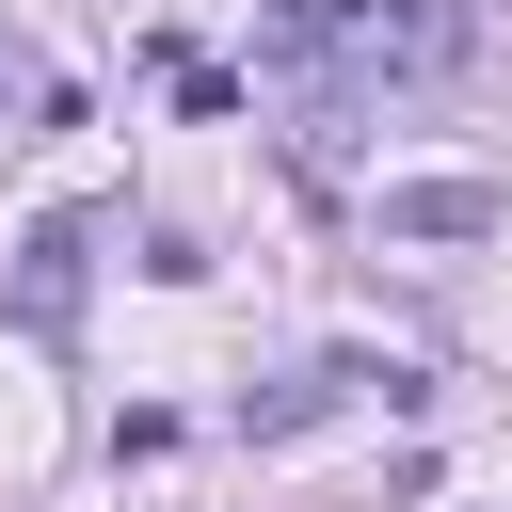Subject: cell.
I'll list each match as a JSON object with an SVG mask.
<instances>
[{
	"label": "cell",
	"mask_w": 512,
	"mask_h": 512,
	"mask_svg": "<svg viewBox=\"0 0 512 512\" xmlns=\"http://www.w3.org/2000/svg\"><path fill=\"white\" fill-rule=\"evenodd\" d=\"M480 48L464 0H256V64L304 96H384V80H448Z\"/></svg>",
	"instance_id": "6da1fadb"
},
{
	"label": "cell",
	"mask_w": 512,
	"mask_h": 512,
	"mask_svg": "<svg viewBox=\"0 0 512 512\" xmlns=\"http://www.w3.org/2000/svg\"><path fill=\"white\" fill-rule=\"evenodd\" d=\"M16 128H64V80H48V64L0 32V144H16Z\"/></svg>",
	"instance_id": "5b68a950"
},
{
	"label": "cell",
	"mask_w": 512,
	"mask_h": 512,
	"mask_svg": "<svg viewBox=\"0 0 512 512\" xmlns=\"http://www.w3.org/2000/svg\"><path fill=\"white\" fill-rule=\"evenodd\" d=\"M80 288H96V208H48L32 240H16V336H80Z\"/></svg>",
	"instance_id": "7a4b0ae2"
},
{
	"label": "cell",
	"mask_w": 512,
	"mask_h": 512,
	"mask_svg": "<svg viewBox=\"0 0 512 512\" xmlns=\"http://www.w3.org/2000/svg\"><path fill=\"white\" fill-rule=\"evenodd\" d=\"M496 224H512L496 176H400L384 192V240H496Z\"/></svg>",
	"instance_id": "3957f363"
},
{
	"label": "cell",
	"mask_w": 512,
	"mask_h": 512,
	"mask_svg": "<svg viewBox=\"0 0 512 512\" xmlns=\"http://www.w3.org/2000/svg\"><path fill=\"white\" fill-rule=\"evenodd\" d=\"M352 384H384V368H352V352H336V368H288V384H256V400H240V432L272 448V432H304V416H336Z\"/></svg>",
	"instance_id": "277c9868"
}]
</instances>
